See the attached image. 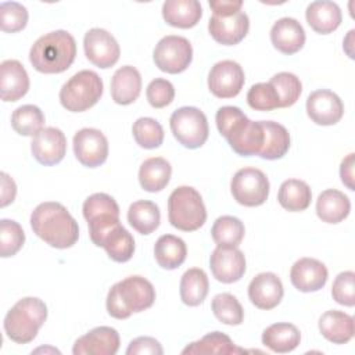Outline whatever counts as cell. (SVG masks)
I'll use <instances>...</instances> for the list:
<instances>
[{
    "instance_id": "cell-1",
    "label": "cell",
    "mask_w": 355,
    "mask_h": 355,
    "mask_svg": "<svg viewBox=\"0 0 355 355\" xmlns=\"http://www.w3.org/2000/svg\"><path fill=\"white\" fill-rule=\"evenodd\" d=\"M31 226L39 239L54 248H69L79 239L78 222L60 202L39 204L31 215Z\"/></svg>"
},
{
    "instance_id": "cell-2",
    "label": "cell",
    "mask_w": 355,
    "mask_h": 355,
    "mask_svg": "<svg viewBox=\"0 0 355 355\" xmlns=\"http://www.w3.org/2000/svg\"><path fill=\"white\" fill-rule=\"evenodd\" d=\"M215 121L219 133L236 154L241 157L259 154L265 140L261 121H250L239 107L233 105L220 107L216 111Z\"/></svg>"
},
{
    "instance_id": "cell-3",
    "label": "cell",
    "mask_w": 355,
    "mask_h": 355,
    "mask_svg": "<svg viewBox=\"0 0 355 355\" xmlns=\"http://www.w3.org/2000/svg\"><path fill=\"white\" fill-rule=\"evenodd\" d=\"M76 57V43L67 31H53L40 36L29 51L32 67L42 73H61Z\"/></svg>"
},
{
    "instance_id": "cell-4",
    "label": "cell",
    "mask_w": 355,
    "mask_h": 355,
    "mask_svg": "<svg viewBox=\"0 0 355 355\" xmlns=\"http://www.w3.org/2000/svg\"><path fill=\"white\" fill-rule=\"evenodd\" d=\"M154 301V286L141 276H129L110 288L107 311L115 319H128L135 312L148 309Z\"/></svg>"
},
{
    "instance_id": "cell-5",
    "label": "cell",
    "mask_w": 355,
    "mask_h": 355,
    "mask_svg": "<svg viewBox=\"0 0 355 355\" xmlns=\"http://www.w3.org/2000/svg\"><path fill=\"white\" fill-rule=\"evenodd\" d=\"M47 319L46 304L36 297L19 300L4 318L7 337L17 344L31 343Z\"/></svg>"
},
{
    "instance_id": "cell-6",
    "label": "cell",
    "mask_w": 355,
    "mask_h": 355,
    "mask_svg": "<svg viewBox=\"0 0 355 355\" xmlns=\"http://www.w3.org/2000/svg\"><path fill=\"white\" fill-rule=\"evenodd\" d=\"M169 223L182 232H194L207 220V209L200 193L190 186L175 189L168 198Z\"/></svg>"
},
{
    "instance_id": "cell-7",
    "label": "cell",
    "mask_w": 355,
    "mask_h": 355,
    "mask_svg": "<svg viewBox=\"0 0 355 355\" xmlns=\"http://www.w3.org/2000/svg\"><path fill=\"white\" fill-rule=\"evenodd\" d=\"M103 94L101 78L90 69H83L67 80L60 90L61 105L71 112H83L98 103Z\"/></svg>"
},
{
    "instance_id": "cell-8",
    "label": "cell",
    "mask_w": 355,
    "mask_h": 355,
    "mask_svg": "<svg viewBox=\"0 0 355 355\" xmlns=\"http://www.w3.org/2000/svg\"><path fill=\"white\" fill-rule=\"evenodd\" d=\"M169 125L175 139L186 148H198L208 139L207 116L196 107H182L173 111Z\"/></svg>"
},
{
    "instance_id": "cell-9",
    "label": "cell",
    "mask_w": 355,
    "mask_h": 355,
    "mask_svg": "<svg viewBox=\"0 0 355 355\" xmlns=\"http://www.w3.org/2000/svg\"><path fill=\"white\" fill-rule=\"evenodd\" d=\"M233 198L244 207L262 205L269 196V180L257 168L239 169L230 182Z\"/></svg>"
},
{
    "instance_id": "cell-10",
    "label": "cell",
    "mask_w": 355,
    "mask_h": 355,
    "mask_svg": "<svg viewBox=\"0 0 355 355\" xmlns=\"http://www.w3.org/2000/svg\"><path fill=\"white\" fill-rule=\"evenodd\" d=\"M153 58L162 72L180 73L193 60V47L186 37L169 35L157 43Z\"/></svg>"
},
{
    "instance_id": "cell-11",
    "label": "cell",
    "mask_w": 355,
    "mask_h": 355,
    "mask_svg": "<svg viewBox=\"0 0 355 355\" xmlns=\"http://www.w3.org/2000/svg\"><path fill=\"white\" fill-rule=\"evenodd\" d=\"M86 58L96 67L107 69L119 60L121 49L115 37L101 28L89 29L83 37Z\"/></svg>"
},
{
    "instance_id": "cell-12",
    "label": "cell",
    "mask_w": 355,
    "mask_h": 355,
    "mask_svg": "<svg viewBox=\"0 0 355 355\" xmlns=\"http://www.w3.org/2000/svg\"><path fill=\"white\" fill-rule=\"evenodd\" d=\"M73 153L76 159L87 168L103 165L108 157V140L94 128H83L73 136Z\"/></svg>"
},
{
    "instance_id": "cell-13",
    "label": "cell",
    "mask_w": 355,
    "mask_h": 355,
    "mask_svg": "<svg viewBox=\"0 0 355 355\" xmlns=\"http://www.w3.org/2000/svg\"><path fill=\"white\" fill-rule=\"evenodd\" d=\"M83 216L89 225L90 239L119 222V207L116 201L105 193H94L83 202Z\"/></svg>"
},
{
    "instance_id": "cell-14",
    "label": "cell",
    "mask_w": 355,
    "mask_h": 355,
    "mask_svg": "<svg viewBox=\"0 0 355 355\" xmlns=\"http://www.w3.org/2000/svg\"><path fill=\"white\" fill-rule=\"evenodd\" d=\"M245 82L244 71L236 61L223 60L216 62L208 75V87L219 98L236 97Z\"/></svg>"
},
{
    "instance_id": "cell-15",
    "label": "cell",
    "mask_w": 355,
    "mask_h": 355,
    "mask_svg": "<svg viewBox=\"0 0 355 355\" xmlns=\"http://www.w3.org/2000/svg\"><path fill=\"white\" fill-rule=\"evenodd\" d=\"M209 268L218 282L230 284L245 273V257L237 247H216L209 257Z\"/></svg>"
},
{
    "instance_id": "cell-16",
    "label": "cell",
    "mask_w": 355,
    "mask_h": 355,
    "mask_svg": "<svg viewBox=\"0 0 355 355\" xmlns=\"http://www.w3.org/2000/svg\"><path fill=\"white\" fill-rule=\"evenodd\" d=\"M306 114L316 125H336L343 118L344 104L331 90H315L306 98Z\"/></svg>"
},
{
    "instance_id": "cell-17",
    "label": "cell",
    "mask_w": 355,
    "mask_h": 355,
    "mask_svg": "<svg viewBox=\"0 0 355 355\" xmlns=\"http://www.w3.org/2000/svg\"><path fill=\"white\" fill-rule=\"evenodd\" d=\"M31 150L39 164L46 166L55 165L65 157L67 137L58 128H44L33 136Z\"/></svg>"
},
{
    "instance_id": "cell-18",
    "label": "cell",
    "mask_w": 355,
    "mask_h": 355,
    "mask_svg": "<svg viewBox=\"0 0 355 355\" xmlns=\"http://www.w3.org/2000/svg\"><path fill=\"white\" fill-rule=\"evenodd\" d=\"M90 240L94 245L103 247L108 257L115 262H128L133 257L135 239L121 222L111 225Z\"/></svg>"
},
{
    "instance_id": "cell-19",
    "label": "cell",
    "mask_w": 355,
    "mask_h": 355,
    "mask_svg": "<svg viewBox=\"0 0 355 355\" xmlns=\"http://www.w3.org/2000/svg\"><path fill=\"white\" fill-rule=\"evenodd\" d=\"M119 349V334L108 326L92 329L79 337L72 348L73 355H115Z\"/></svg>"
},
{
    "instance_id": "cell-20",
    "label": "cell",
    "mask_w": 355,
    "mask_h": 355,
    "mask_svg": "<svg viewBox=\"0 0 355 355\" xmlns=\"http://www.w3.org/2000/svg\"><path fill=\"white\" fill-rule=\"evenodd\" d=\"M250 19L244 11H239L229 17L212 15L208 22V31L215 42L223 46H234L240 43L248 33Z\"/></svg>"
},
{
    "instance_id": "cell-21",
    "label": "cell",
    "mask_w": 355,
    "mask_h": 355,
    "mask_svg": "<svg viewBox=\"0 0 355 355\" xmlns=\"http://www.w3.org/2000/svg\"><path fill=\"white\" fill-rule=\"evenodd\" d=\"M329 277L327 268L315 258H301L294 262L290 270L293 286L302 293L318 291L324 287Z\"/></svg>"
},
{
    "instance_id": "cell-22",
    "label": "cell",
    "mask_w": 355,
    "mask_h": 355,
    "mask_svg": "<svg viewBox=\"0 0 355 355\" xmlns=\"http://www.w3.org/2000/svg\"><path fill=\"white\" fill-rule=\"evenodd\" d=\"M283 294V283L277 277V275L272 272H263L257 275L248 286L250 301L257 308L265 311L276 308L280 304Z\"/></svg>"
},
{
    "instance_id": "cell-23",
    "label": "cell",
    "mask_w": 355,
    "mask_h": 355,
    "mask_svg": "<svg viewBox=\"0 0 355 355\" xmlns=\"http://www.w3.org/2000/svg\"><path fill=\"white\" fill-rule=\"evenodd\" d=\"M270 42L276 50L291 55L305 44V31L302 25L290 17L277 19L270 29Z\"/></svg>"
},
{
    "instance_id": "cell-24",
    "label": "cell",
    "mask_w": 355,
    "mask_h": 355,
    "mask_svg": "<svg viewBox=\"0 0 355 355\" xmlns=\"http://www.w3.org/2000/svg\"><path fill=\"white\" fill-rule=\"evenodd\" d=\"M29 90V76L24 65L17 60H6L0 64V92L3 101H17Z\"/></svg>"
},
{
    "instance_id": "cell-25",
    "label": "cell",
    "mask_w": 355,
    "mask_h": 355,
    "mask_svg": "<svg viewBox=\"0 0 355 355\" xmlns=\"http://www.w3.org/2000/svg\"><path fill=\"white\" fill-rule=\"evenodd\" d=\"M141 92L140 72L132 67L125 65L116 69L111 79V97L116 104L128 105L137 100Z\"/></svg>"
},
{
    "instance_id": "cell-26",
    "label": "cell",
    "mask_w": 355,
    "mask_h": 355,
    "mask_svg": "<svg viewBox=\"0 0 355 355\" xmlns=\"http://www.w3.org/2000/svg\"><path fill=\"white\" fill-rule=\"evenodd\" d=\"M162 17L171 26L189 29L198 24L202 8L197 0H166L162 4Z\"/></svg>"
},
{
    "instance_id": "cell-27",
    "label": "cell",
    "mask_w": 355,
    "mask_h": 355,
    "mask_svg": "<svg viewBox=\"0 0 355 355\" xmlns=\"http://www.w3.org/2000/svg\"><path fill=\"white\" fill-rule=\"evenodd\" d=\"M308 25L320 35H327L336 31L343 19L340 7L333 1H312L305 11Z\"/></svg>"
},
{
    "instance_id": "cell-28",
    "label": "cell",
    "mask_w": 355,
    "mask_h": 355,
    "mask_svg": "<svg viewBox=\"0 0 355 355\" xmlns=\"http://www.w3.org/2000/svg\"><path fill=\"white\" fill-rule=\"evenodd\" d=\"M322 336L333 344H345L354 337V318L343 311H326L319 319Z\"/></svg>"
},
{
    "instance_id": "cell-29",
    "label": "cell",
    "mask_w": 355,
    "mask_h": 355,
    "mask_svg": "<svg viewBox=\"0 0 355 355\" xmlns=\"http://www.w3.org/2000/svg\"><path fill=\"white\" fill-rule=\"evenodd\" d=\"M351 211L349 198L336 189L322 191L316 201V214L326 223L343 222Z\"/></svg>"
},
{
    "instance_id": "cell-30",
    "label": "cell",
    "mask_w": 355,
    "mask_h": 355,
    "mask_svg": "<svg viewBox=\"0 0 355 355\" xmlns=\"http://www.w3.org/2000/svg\"><path fill=\"white\" fill-rule=\"evenodd\" d=\"M301 341L300 330L291 323H273L262 333V344L277 354L291 352Z\"/></svg>"
},
{
    "instance_id": "cell-31",
    "label": "cell",
    "mask_w": 355,
    "mask_h": 355,
    "mask_svg": "<svg viewBox=\"0 0 355 355\" xmlns=\"http://www.w3.org/2000/svg\"><path fill=\"white\" fill-rule=\"evenodd\" d=\"M171 175L172 166L165 158L151 157L141 164L139 169V182L146 191L157 193L166 187Z\"/></svg>"
},
{
    "instance_id": "cell-32",
    "label": "cell",
    "mask_w": 355,
    "mask_h": 355,
    "mask_svg": "<svg viewBox=\"0 0 355 355\" xmlns=\"http://www.w3.org/2000/svg\"><path fill=\"white\" fill-rule=\"evenodd\" d=\"M187 255V247L180 237L173 234L161 236L154 245V257L157 263L162 269H176L179 268Z\"/></svg>"
},
{
    "instance_id": "cell-33",
    "label": "cell",
    "mask_w": 355,
    "mask_h": 355,
    "mask_svg": "<svg viewBox=\"0 0 355 355\" xmlns=\"http://www.w3.org/2000/svg\"><path fill=\"white\" fill-rule=\"evenodd\" d=\"M265 140L263 147L259 151V157L263 159H279L286 155L290 148L288 130L273 121H261Z\"/></svg>"
},
{
    "instance_id": "cell-34",
    "label": "cell",
    "mask_w": 355,
    "mask_h": 355,
    "mask_svg": "<svg viewBox=\"0 0 355 355\" xmlns=\"http://www.w3.org/2000/svg\"><path fill=\"white\" fill-rule=\"evenodd\" d=\"M311 187L306 182L300 179L284 180L277 193L279 204L290 212L305 211L311 205Z\"/></svg>"
},
{
    "instance_id": "cell-35",
    "label": "cell",
    "mask_w": 355,
    "mask_h": 355,
    "mask_svg": "<svg viewBox=\"0 0 355 355\" xmlns=\"http://www.w3.org/2000/svg\"><path fill=\"white\" fill-rule=\"evenodd\" d=\"M248 352L244 348L237 347L229 336L220 331H212L205 334L198 341L190 343L182 354H222V355H239Z\"/></svg>"
},
{
    "instance_id": "cell-36",
    "label": "cell",
    "mask_w": 355,
    "mask_h": 355,
    "mask_svg": "<svg viewBox=\"0 0 355 355\" xmlns=\"http://www.w3.org/2000/svg\"><path fill=\"white\" fill-rule=\"evenodd\" d=\"M128 222L137 233L150 234L159 226V208L148 200L135 201L128 209Z\"/></svg>"
},
{
    "instance_id": "cell-37",
    "label": "cell",
    "mask_w": 355,
    "mask_h": 355,
    "mask_svg": "<svg viewBox=\"0 0 355 355\" xmlns=\"http://www.w3.org/2000/svg\"><path fill=\"white\" fill-rule=\"evenodd\" d=\"M209 283L207 273L200 268L186 270L180 279V298L189 306L202 304L208 294Z\"/></svg>"
},
{
    "instance_id": "cell-38",
    "label": "cell",
    "mask_w": 355,
    "mask_h": 355,
    "mask_svg": "<svg viewBox=\"0 0 355 355\" xmlns=\"http://www.w3.org/2000/svg\"><path fill=\"white\" fill-rule=\"evenodd\" d=\"M244 233L245 229L243 222L230 215L219 216L211 229L212 239L219 247H237L241 243Z\"/></svg>"
},
{
    "instance_id": "cell-39",
    "label": "cell",
    "mask_w": 355,
    "mask_h": 355,
    "mask_svg": "<svg viewBox=\"0 0 355 355\" xmlns=\"http://www.w3.org/2000/svg\"><path fill=\"white\" fill-rule=\"evenodd\" d=\"M11 126L21 136H36L44 129V115L33 104L21 105L11 115Z\"/></svg>"
},
{
    "instance_id": "cell-40",
    "label": "cell",
    "mask_w": 355,
    "mask_h": 355,
    "mask_svg": "<svg viewBox=\"0 0 355 355\" xmlns=\"http://www.w3.org/2000/svg\"><path fill=\"white\" fill-rule=\"evenodd\" d=\"M211 308L215 318L220 323L229 326H237L243 323L244 309L239 300L229 293L216 294L211 302Z\"/></svg>"
},
{
    "instance_id": "cell-41",
    "label": "cell",
    "mask_w": 355,
    "mask_h": 355,
    "mask_svg": "<svg viewBox=\"0 0 355 355\" xmlns=\"http://www.w3.org/2000/svg\"><path fill=\"white\" fill-rule=\"evenodd\" d=\"M132 133L136 143L147 150L157 148L164 141V129L154 118H139L132 126Z\"/></svg>"
},
{
    "instance_id": "cell-42",
    "label": "cell",
    "mask_w": 355,
    "mask_h": 355,
    "mask_svg": "<svg viewBox=\"0 0 355 355\" xmlns=\"http://www.w3.org/2000/svg\"><path fill=\"white\" fill-rule=\"evenodd\" d=\"M269 83L275 87V90L279 94L280 108L291 107L293 104H295L302 92L301 80L290 72H279L273 75Z\"/></svg>"
},
{
    "instance_id": "cell-43",
    "label": "cell",
    "mask_w": 355,
    "mask_h": 355,
    "mask_svg": "<svg viewBox=\"0 0 355 355\" xmlns=\"http://www.w3.org/2000/svg\"><path fill=\"white\" fill-rule=\"evenodd\" d=\"M25 243V233L21 225L11 219L0 220V255L8 258L15 255Z\"/></svg>"
},
{
    "instance_id": "cell-44",
    "label": "cell",
    "mask_w": 355,
    "mask_h": 355,
    "mask_svg": "<svg viewBox=\"0 0 355 355\" xmlns=\"http://www.w3.org/2000/svg\"><path fill=\"white\" fill-rule=\"evenodd\" d=\"M247 103L255 111H272L280 108L279 94L269 82L252 85L247 93Z\"/></svg>"
},
{
    "instance_id": "cell-45",
    "label": "cell",
    "mask_w": 355,
    "mask_h": 355,
    "mask_svg": "<svg viewBox=\"0 0 355 355\" xmlns=\"http://www.w3.org/2000/svg\"><path fill=\"white\" fill-rule=\"evenodd\" d=\"M28 24L26 8L17 1H4L0 4V26L3 32L15 33Z\"/></svg>"
},
{
    "instance_id": "cell-46",
    "label": "cell",
    "mask_w": 355,
    "mask_h": 355,
    "mask_svg": "<svg viewBox=\"0 0 355 355\" xmlns=\"http://www.w3.org/2000/svg\"><path fill=\"white\" fill-rule=\"evenodd\" d=\"M355 273L352 270H345L337 275L331 286L333 300L344 306L355 305V288H354Z\"/></svg>"
},
{
    "instance_id": "cell-47",
    "label": "cell",
    "mask_w": 355,
    "mask_h": 355,
    "mask_svg": "<svg viewBox=\"0 0 355 355\" xmlns=\"http://www.w3.org/2000/svg\"><path fill=\"white\" fill-rule=\"evenodd\" d=\"M146 96H147V100L151 107L164 108L173 101L175 87L169 80L157 78L148 83Z\"/></svg>"
},
{
    "instance_id": "cell-48",
    "label": "cell",
    "mask_w": 355,
    "mask_h": 355,
    "mask_svg": "<svg viewBox=\"0 0 355 355\" xmlns=\"http://www.w3.org/2000/svg\"><path fill=\"white\" fill-rule=\"evenodd\" d=\"M128 355H162L164 349L161 347V344L153 338V337H137L135 340L130 341L128 349H126Z\"/></svg>"
},
{
    "instance_id": "cell-49",
    "label": "cell",
    "mask_w": 355,
    "mask_h": 355,
    "mask_svg": "<svg viewBox=\"0 0 355 355\" xmlns=\"http://www.w3.org/2000/svg\"><path fill=\"white\" fill-rule=\"evenodd\" d=\"M209 7L214 11V15H219V17H229L233 15L239 11H241L243 7V1L237 0H218V1H209Z\"/></svg>"
},
{
    "instance_id": "cell-50",
    "label": "cell",
    "mask_w": 355,
    "mask_h": 355,
    "mask_svg": "<svg viewBox=\"0 0 355 355\" xmlns=\"http://www.w3.org/2000/svg\"><path fill=\"white\" fill-rule=\"evenodd\" d=\"M1 201L0 205L4 208L8 204H11L15 200L17 194V186L12 178H10L6 172H1Z\"/></svg>"
},
{
    "instance_id": "cell-51",
    "label": "cell",
    "mask_w": 355,
    "mask_h": 355,
    "mask_svg": "<svg viewBox=\"0 0 355 355\" xmlns=\"http://www.w3.org/2000/svg\"><path fill=\"white\" fill-rule=\"evenodd\" d=\"M354 153L348 154L343 161H341V165H340V178H341V182L349 189V190H354Z\"/></svg>"
}]
</instances>
